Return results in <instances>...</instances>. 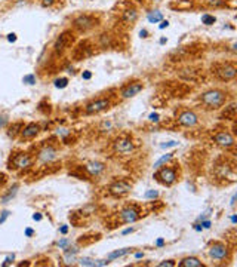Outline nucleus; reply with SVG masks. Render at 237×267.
<instances>
[{"label": "nucleus", "instance_id": "423d86ee", "mask_svg": "<svg viewBox=\"0 0 237 267\" xmlns=\"http://www.w3.org/2000/svg\"><path fill=\"white\" fill-rule=\"evenodd\" d=\"M95 48L96 45H92L89 40H83L80 43H77L73 49V58L76 61H80V60H86L89 57H92L95 54Z\"/></svg>", "mask_w": 237, "mask_h": 267}, {"label": "nucleus", "instance_id": "603ef678", "mask_svg": "<svg viewBox=\"0 0 237 267\" xmlns=\"http://www.w3.org/2000/svg\"><path fill=\"white\" fill-rule=\"evenodd\" d=\"M140 34H141V37H148V36H147V34H148V33H147V30H141V33H140Z\"/></svg>", "mask_w": 237, "mask_h": 267}, {"label": "nucleus", "instance_id": "20e7f679", "mask_svg": "<svg viewBox=\"0 0 237 267\" xmlns=\"http://www.w3.org/2000/svg\"><path fill=\"white\" fill-rule=\"evenodd\" d=\"M212 74L221 80V82H230L234 80L237 76V67L233 61H227V63H216L212 66Z\"/></svg>", "mask_w": 237, "mask_h": 267}, {"label": "nucleus", "instance_id": "6e6552de", "mask_svg": "<svg viewBox=\"0 0 237 267\" xmlns=\"http://www.w3.org/2000/svg\"><path fill=\"white\" fill-rule=\"evenodd\" d=\"M132 189V184L126 180H117L108 186V193L114 198H122L128 195Z\"/></svg>", "mask_w": 237, "mask_h": 267}, {"label": "nucleus", "instance_id": "4c0bfd02", "mask_svg": "<svg viewBox=\"0 0 237 267\" xmlns=\"http://www.w3.org/2000/svg\"><path fill=\"white\" fill-rule=\"evenodd\" d=\"M177 146H178V143H177V141H168V143L162 144L160 147H162V149H169V147H177Z\"/></svg>", "mask_w": 237, "mask_h": 267}, {"label": "nucleus", "instance_id": "e433bc0d", "mask_svg": "<svg viewBox=\"0 0 237 267\" xmlns=\"http://www.w3.org/2000/svg\"><path fill=\"white\" fill-rule=\"evenodd\" d=\"M174 266H175V261H174V260H166V261L159 263V267H174Z\"/></svg>", "mask_w": 237, "mask_h": 267}, {"label": "nucleus", "instance_id": "c03bdc74", "mask_svg": "<svg viewBox=\"0 0 237 267\" xmlns=\"http://www.w3.org/2000/svg\"><path fill=\"white\" fill-rule=\"evenodd\" d=\"M33 234H34V230H33V229H26V236H27V237H31Z\"/></svg>", "mask_w": 237, "mask_h": 267}, {"label": "nucleus", "instance_id": "aec40b11", "mask_svg": "<svg viewBox=\"0 0 237 267\" xmlns=\"http://www.w3.org/2000/svg\"><path fill=\"white\" fill-rule=\"evenodd\" d=\"M85 171L90 175V177H98L105 171V165L102 162H88L85 165Z\"/></svg>", "mask_w": 237, "mask_h": 267}, {"label": "nucleus", "instance_id": "f257e3e1", "mask_svg": "<svg viewBox=\"0 0 237 267\" xmlns=\"http://www.w3.org/2000/svg\"><path fill=\"white\" fill-rule=\"evenodd\" d=\"M101 26V15L99 14H79L71 20V30L76 34H88Z\"/></svg>", "mask_w": 237, "mask_h": 267}, {"label": "nucleus", "instance_id": "4468645a", "mask_svg": "<svg viewBox=\"0 0 237 267\" xmlns=\"http://www.w3.org/2000/svg\"><path fill=\"white\" fill-rule=\"evenodd\" d=\"M114 150L120 155H131L135 150V144L131 137H118L114 143Z\"/></svg>", "mask_w": 237, "mask_h": 267}, {"label": "nucleus", "instance_id": "ea45409f", "mask_svg": "<svg viewBox=\"0 0 237 267\" xmlns=\"http://www.w3.org/2000/svg\"><path fill=\"white\" fill-rule=\"evenodd\" d=\"M9 214H11L9 211H3V212H2V217H0V224H3V223L6 221V218L9 217Z\"/></svg>", "mask_w": 237, "mask_h": 267}, {"label": "nucleus", "instance_id": "c9c22d12", "mask_svg": "<svg viewBox=\"0 0 237 267\" xmlns=\"http://www.w3.org/2000/svg\"><path fill=\"white\" fill-rule=\"evenodd\" d=\"M68 245H70V240H68V239H61V240H58V242H57V246H58V248H61V249L67 248Z\"/></svg>", "mask_w": 237, "mask_h": 267}, {"label": "nucleus", "instance_id": "39448f33", "mask_svg": "<svg viewBox=\"0 0 237 267\" xmlns=\"http://www.w3.org/2000/svg\"><path fill=\"white\" fill-rule=\"evenodd\" d=\"M160 184L163 186H172L177 181V168H171V167H165V168H157V171L153 175Z\"/></svg>", "mask_w": 237, "mask_h": 267}, {"label": "nucleus", "instance_id": "cd10ccee", "mask_svg": "<svg viewBox=\"0 0 237 267\" xmlns=\"http://www.w3.org/2000/svg\"><path fill=\"white\" fill-rule=\"evenodd\" d=\"M172 158H174V153H168V155L162 156V158H160V159H159V161H157V162L154 164V168L157 169V168L163 167V165H165V164H168V162H169V161H171Z\"/></svg>", "mask_w": 237, "mask_h": 267}, {"label": "nucleus", "instance_id": "9b49d317", "mask_svg": "<svg viewBox=\"0 0 237 267\" xmlns=\"http://www.w3.org/2000/svg\"><path fill=\"white\" fill-rule=\"evenodd\" d=\"M96 48L99 49H114L117 46V36L111 34L110 32H102L96 37Z\"/></svg>", "mask_w": 237, "mask_h": 267}, {"label": "nucleus", "instance_id": "bb28decb", "mask_svg": "<svg viewBox=\"0 0 237 267\" xmlns=\"http://www.w3.org/2000/svg\"><path fill=\"white\" fill-rule=\"evenodd\" d=\"M193 8V0H187V2H184V0H177V9L179 11H188Z\"/></svg>", "mask_w": 237, "mask_h": 267}, {"label": "nucleus", "instance_id": "79ce46f5", "mask_svg": "<svg viewBox=\"0 0 237 267\" xmlns=\"http://www.w3.org/2000/svg\"><path fill=\"white\" fill-rule=\"evenodd\" d=\"M148 119H150L151 122H157V120H159V114H157V113H151V114L148 116Z\"/></svg>", "mask_w": 237, "mask_h": 267}, {"label": "nucleus", "instance_id": "473e14b6", "mask_svg": "<svg viewBox=\"0 0 237 267\" xmlns=\"http://www.w3.org/2000/svg\"><path fill=\"white\" fill-rule=\"evenodd\" d=\"M23 82L27 83V85H34L36 83V76L34 74H27V76H24Z\"/></svg>", "mask_w": 237, "mask_h": 267}, {"label": "nucleus", "instance_id": "09e8293b", "mask_svg": "<svg viewBox=\"0 0 237 267\" xmlns=\"http://www.w3.org/2000/svg\"><path fill=\"white\" fill-rule=\"evenodd\" d=\"M67 232H68V226H62L59 229V233H62V234H67Z\"/></svg>", "mask_w": 237, "mask_h": 267}, {"label": "nucleus", "instance_id": "c85d7f7f", "mask_svg": "<svg viewBox=\"0 0 237 267\" xmlns=\"http://www.w3.org/2000/svg\"><path fill=\"white\" fill-rule=\"evenodd\" d=\"M215 21H216V18L213 15H210V14H203L202 15V23L205 26H212V24H215Z\"/></svg>", "mask_w": 237, "mask_h": 267}, {"label": "nucleus", "instance_id": "8fccbe9b", "mask_svg": "<svg viewBox=\"0 0 237 267\" xmlns=\"http://www.w3.org/2000/svg\"><path fill=\"white\" fill-rule=\"evenodd\" d=\"M156 245H157V246H163V245H165V240H163V239L160 237V239H157Z\"/></svg>", "mask_w": 237, "mask_h": 267}, {"label": "nucleus", "instance_id": "c756f323", "mask_svg": "<svg viewBox=\"0 0 237 267\" xmlns=\"http://www.w3.org/2000/svg\"><path fill=\"white\" fill-rule=\"evenodd\" d=\"M54 83H55V88L64 89V88H67V85H68V79H67V77H59V79H57Z\"/></svg>", "mask_w": 237, "mask_h": 267}, {"label": "nucleus", "instance_id": "6ab92c4d", "mask_svg": "<svg viewBox=\"0 0 237 267\" xmlns=\"http://www.w3.org/2000/svg\"><path fill=\"white\" fill-rule=\"evenodd\" d=\"M40 132V126L37 123H29L21 129V138L24 140H31Z\"/></svg>", "mask_w": 237, "mask_h": 267}, {"label": "nucleus", "instance_id": "58836bf2", "mask_svg": "<svg viewBox=\"0 0 237 267\" xmlns=\"http://www.w3.org/2000/svg\"><path fill=\"white\" fill-rule=\"evenodd\" d=\"M14 260H15V255H9V257H6V260L3 261V264H2V266H9V264H12V263H14Z\"/></svg>", "mask_w": 237, "mask_h": 267}, {"label": "nucleus", "instance_id": "a19ab883", "mask_svg": "<svg viewBox=\"0 0 237 267\" xmlns=\"http://www.w3.org/2000/svg\"><path fill=\"white\" fill-rule=\"evenodd\" d=\"M82 77H83L85 80H89V79L92 77V73L86 70V71H83V73H82Z\"/></svg>", "mask_w": 237, "mask_h": 267}, {"label": "nucleus", "instance_id": "37998d69", "mask_svg": "<svg viewBox=\"0 0 237 267\" xmlns=\"http://www.w3.org/2000/svg\"><path fill=\"white\" fill-rule=\"evenodd\" d=\"M8 40H9V42H15V40H17V34H15V33L8 34Z\"/></svg>", "mask_w": 237, "mask_h": 267}, {"label": "nucleus", "instance_id": "7ed1b4c3", "mask_svg": "<svg viewBox=\"0 0 237 267\" xmlns=\"http://www.w3.org/2000/svg\"><path fill=\"white\" fill-rule=\"evenodd\" d=\"M74 42H76V33L71 29L64 30L62 33H59V36L54 42V46H52L54 54L58 57H62L67 51H70L73 48Z\"/></svg>", "mask_w": 237, "mask_h": 267}, {"label": "nucleus", "instance_id": "3c124183", "mask_svg": "<svg viewBox=\"0 0 237 267\" xmlns=\"http://www.w3.org/2000/svg\"><path fill=\"white\" fill-rule=\"evenodd\" d=\"M194 230H197V232H202V230H203V227H202L200 224H194Z\"/></svg>", "mask_w": 237, "mask_h": 267}, {"label": "nucleus", "instance_id": "a18cd8bd", "mask_svg": "<svg viewBox=\"0 0 237 267\" xmlns=\"http://www.w3.org/2000/svg\"><path fill=\"white\" fill-rule=\"evenodd\" d=\"M168 26H169V23H168V21H165V20H162V23H160L159 29H162V30H163V29H166Z\"/></svg>", "mask_w": 237, "mask_h": 267}, {"label": "nucleus", "instance_id": "49530a36", "mask_svg": "<svg viewBox=\"0 0 237 267\" xmlns=\"http://www.w3.org/2000/svg\"><path fill=\"white\" fill-rule=\"evenodd\" d=\"M200 226H202L203 229H209V227H210V221H203V220H202V224H200Z\"/></svg>", "mask_w": 237, "mask_h": 267}, {"label": "nucleus", "instance_id": "f3484780", "mask_svg": "<svg viewBox=\"0 0 237 267\" xmlns=\"http://www.w3.org/2000/svg\"><path fill=\"white\" fill-rule=\"evenodd\" d=\"M178 123L181 126H185V128H193L199 123V116L193 111V110H182L179 114H178Z\"/></svg>", "mask_w": 237, "mask_h": 267}, {"label": "nucleus", "instance_id": "2f4dec72", "mask_svg": "<svg viewBox=\"0 0 237 267\" xmlns=\"http://www.w3.org/2000/svg\"><path fill=\"white\" fill-rule=\"evenodd\" d=\"M159 198V192L157 190H148L144 193V199H157Z\"/></svg>", "mask_w": 237, "mask_h": 267}, {"label": "nucleus", "instance_id": "6e6d98bb", "mask_svg": "<svg viewBox=\"0 0 237 267\" xmlns=\"http://www.w3.org/2000/svg\"><path fill=\"white\" fill-rule=\"evenodd\" d=\"M231 221H233V223H234V224H236V221H237V218H236V215H233V217H231Z\"/></svg>", "mask_w": 237, "mask_h": 267}, {"label": "nucleus", "instance_id": "a211bd4d", "mask_svg": "<svg viewBox=\"0 0 237 267\" xmlns=\"http://www.w3.org/2000/svg\"><path fill=\"white\" fill-rule=\"evenodd\" d=\"M37 161L43 165H49L54 161H57V149L52 146H45L37 153Z\"/></svg>", "mask_w": 237, "mask_h": 267}, {"label": "nucleus", "instance_id": "f03ea898", "mask_svg": "<svg viewBox=\"0 0 237 267\" xmlns=\"http://www.w3.org/2000/svg\"><path fill=\"white\" fill-rule=\"evenodd\" d=\"M200 102L209 110H218L227 102V92L222 89H209L200 94Z\"/></svg>", "mask_w": 237, "mask_h": 267}, {"label": "nucleus", "instance_id": "de8ad7c7", "mask_svg": "<svg viewBox=\"0 0 237 267\" xmlns=\"http://www.w3.org/2000/svg\"><path fill=\"white\" fill-rule=\"evenodd\" d=\"M33 220H34V221H40V220H42V215H40L39 212H36V214H33Z\"/></svg>", "mask_w": 237, "mask_h": 267}, {"label": "nucleus", "instance_id": "f704fd0d", "mask_svg": "<svg viewBox=\"0 0 237 267\" xmlns=\"http://www.w3.org/2000/svg\"><path fill=\"white\" fill-rule=\"evenodd\" d=\"M57 2H58V0H40V5L43 8H52Z\"/></svg>", "mask_w": 237, "mask_h": 267}, {"label": "nucleus", "instance_id": "2eb2a0df", "mask_svg": "<svg viewBox=\"0 0 237 267\" xmlns=\"http://www.w3.org/2000/svg\"><path fill=\"white\" fill-rule=\"evenodd\" d=\"M138 17H140V12H138L137 8L129 6V8L123 9L122 14H120V24H122V27H132L137 23Z\"/></svg>", "mask_w": 237, "mask_h": 267}, {"label": "nucleus", "instance_id": "72a5a7b5", "mask_svg": "<svg viewBox=\"0 0 237 267\" xmlns=\"http://www.w3.org/2000/svg\"><path fill=\"white\" fill-rule=\"evenodd\" d=\"M79 266H90V267H93V266H95V260H90V258H82V260L79 261Z\"/></svg>", "mask_w": 237, "mask_h": 267}, {"label": "nucleus", "instance_id": "4be33fe9", "mask_svg": "<svg viewBox=\"0 0 237 267\" xmlns=\"http://www.w3.org/2000/svg\"><path fill=\"white\" fill-rule=\"evenodd\" d=\"M203 3L209 9H221L228 6V0H203Z\"/></svg>", "mask_w": 237, "mask_h": 267}, {"label": "nucleus", "instance_id": "f8f14e48", "mask_svg": "<svg viewBox=\"0 0 237 267\" xmlns=\"http://www.w3.org/2000/svg\"><path fill=\"white\" fill-rule=\"evenodd\" d=\"M33 165V158L29 153L20 152L17 155H14L11 158V167L9 168H15V169H27Z\"/></svg>", "mask_w": 237, "mask_h": 267}, {"label": "nucleus", "instance_id": "864d4df0", "mask_svg": "<svg viewBox=\"0 0 237 267\" xmlns=\"http://www.w3.org/2000/svg\"><path fill=\"white\" fill-rule=\"evenodd\" d=\"M134 232V229L131 227V229H126V230H123V234H129V233H132Z\"/></svg>", "mask_w": 237, "mask_h": 267}, {"label": "nucleus", "instance_id": "a878e982", "mask_svg": "<svg viewBox=\"0 0 237 267\" xmlns=\"http://www.w3.org/2000/svg\"><path fill=\"white\" fill-rule=\"evenodd\" d=\"M17 190H18V184H15L6 195H3L2 196V199H0V203H8L9 202V199H12L15 195H17Z\"/></svg>", "mask_w": 237, "mask_h": 267}, {"label": "nucleus", "instance_id": "7c9ffc66", "mask_svg": "<svg viewBox=\"0 0 237 267\" xmlns=\"http://www.w3.org/2000/svg\"><path fill=\"white\" fill-rule=\"evenodd\" d=\"M21 129H23V123H15V125L11 126V129H9V135H11V137H15L18 132L21 134Z\"/></svg>", "mask_w": 237, "mask_h": 267}, {"label": "nucleus", "instance_id": "ddd939ff", "mask_svg": "<svg viewBox=\"0 0 237 267\" xmlns=\"http://www.w3.org/2000/svg\"><path fill=\"white\" fill-rule=\"evenodd\" d=\"M120 221L125 223V224H131V223H135L137 220H140L141 217V209L137 206V205H131V206H126L120 211Z\"/></svg>", "mask_w": 237, "mask_h": 267}, {"label": "nucleus", "instance_id": "5701e85b", "mask_svg": "<svg viewBox=\"0 0 237 267\" xmlns=\"http://www.w3.org/2000/svg\"><path fill=\"white\" fill-rule=\"evenodd\" d=\"M147 20L150 23H153V24H157V23H160L163 20V14L160 11H151V12L147 14Z\"/></svg>", "mask_w": 237, "mask_h": 267}, {"label": "nucleus", "instance_id": "b1692460", "mask_svg": "<svg viewBox=\"0 0 237 267\" xmlns=\"http://www.w3.org/2000/svg\"><path fill=\"white\" fill-rule=\"evenodd\" d=\"M221 117H225V119H230V120H234L236 119V104H230L228 107H225V111Z\"/></svg>", "mask_w": 237, "mask_h": 267}, {"label": "nucleus", "instance_id": "412c9836", "mask_svg": "<svg viewBox=\"0 0 237 267\" xmlns=\"http://www.w3.org/2000/svg\"><path fill=\"white\" fill-rule=\"evenodd\" d=\"M179 267H203V263L197 257H185L178 263Z\"/></svg>", "mask_w": 237, "mask_h": 267}, {"label": "nucleus", "instance_id": "5fc2aeb1", "mask_svg": "<svg viewBox=\"0 0 237 267\" xmlns=\"http://www.w3.org/2000/svg\"><path fill=\"white\" fill-rule=\"evenodd\" d=\"M135 257H137V258H143V257H144V254H143V252H137V254H135Z\"/></svg>", "mask_w": 237, "mask_h": 267}, {"label": "nucleus", "instance_id": "1a4fd4ad", "mask_svg": "<svg viewBox=\"0 0 237 267\" xmlns=\"http://www.w3.org/2000/svg\"><path fill=\"white\" fill-rule=\"evenodd\" d=\"M230 249L225 243L222 242H215L213 245H210L209 248V255L210 258L216 260V261H227L230 260Z\"/></svg>", "mask_w": 237, "mask_h": 267}, {"label": "nucleus", "instance_id": "9d476101", "mask_svg": "<svg viewBox=\"0 0 237 267\" xmlns=\"http://www.w3.org/2000/svg\"><path fill=\"white\" fill-rule=\"evenodd\" d=\"M212 140L215 141L216 146H219L222 149H231L236 144L234 135H233L231 132H228V131H218L216 134H213Z\"/></svg>", "mask_w": 237, "mask_h": 267}, {"label": "nucleus", "instance_id": "dca6fc26", "mask_svg": "<svg viewBox=\"0 0 237 267\" xmlns=\"http://www.w3.org/2000/svg\"><path fill=\"white\" fill-rule=\"evenodd\" d=\"M143 89H144V82H141V80H134V82L126 83V85L120 89V97H122V98H132V97L138 95Z\"/></svg>", "mask_w": 237, "mask_h": 267}, {"label": "nucleus", "instance_id": "393cba45", "mask_svg": "<svg viewBox=\"0 0 237 267\" xmlns=\"http://www.w3.org/2000/svg\"><path fill=\"white\" fill-rule=\"evenodd\" d=\"M132 252V248H123V249H118V251H114L111 254H108V260H114V258H120L126 254Z\"/></svg>", "mask_w": 237, "mask_h": 267}, {"label": "nucleus", "instance_id": "0eeeda50", "mask_svg": "<svg viewBox=\"0 0 237 267\" xmlns=\"http://www.w3.org/2000/svg\"><path fill=\"white\" fill-rule=\"evenodd\" d=\"M111 107V100L108 97H102L98 100H93L85 105V113L86 114H98L101 111H105Z\"/></svg>", "mask_w": 237, "mask_h": 267}]
</instances>
